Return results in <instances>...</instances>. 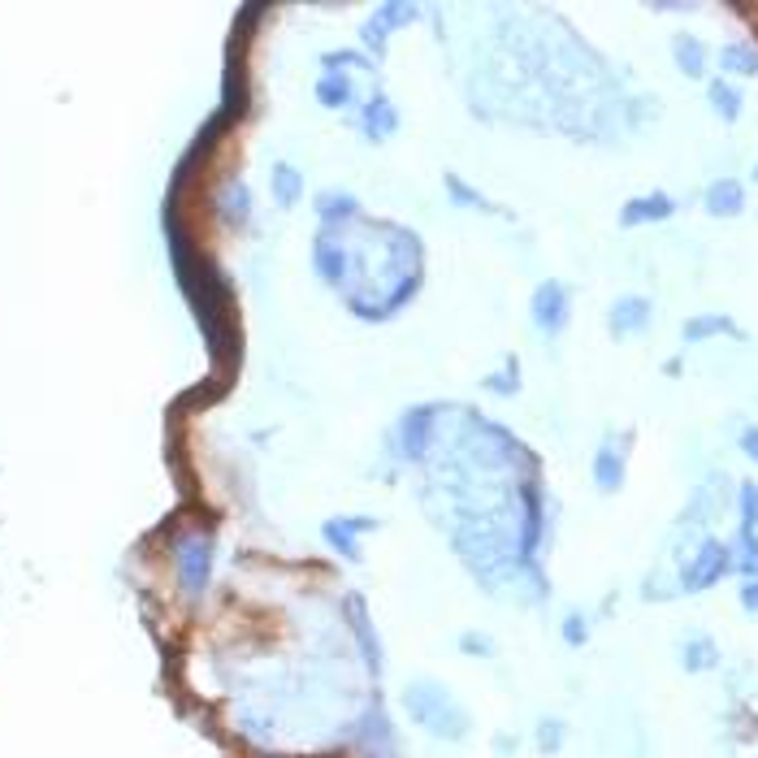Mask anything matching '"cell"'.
Returning <instances> with one entry per match:
<instances>
[{
    "mask_svg": "<svg viewBox=\"0 0 758 758\" xmlns=\"http://www.w3.org/2000/svg\"><path fill=\"white\" fill-rule=\"evenodd\" d=\"M169 563H174V576L183 585V594H205L208 576H212V538L200 529H187L169 542Z\"/></svg>",
    "mask_w": 758,
    "mask_h": 758,
    "instance_id": "6da1fadb",
    "label": "cell"
},
{
    "mask_svg": "<svg viewBox=\"0 0 758 758\" xmlns=\"http://www.w3.org/2000/svg\"><path fill=\"white\" fill-rule=\"evenodd\" d=\"M733 568H737V563H733V547L706 538V542L693 551L690 563H685V572H681V590H685V594H702V590H711L715 581H724Z\"/></svg>",
    "mask_w": 758,
    "mask_h": 758,
    "instance_id": "7a4b0ae2",
    "label": "cell"
},
{
    "mask_svg": "<svg viewBox=\"0 0 758 758\" xmlns=\"http://www.w3.org/2000/svg\"><path fill=\"white\" fill-rule=\"evenodd\" d=\"M529 317H534V326H538L542 334H551V339L568 326V317H572V299H568V286H563L559 277H547V282L534 290Z\"/></svg>",
    "mask_w": 758,
    "mask_h": 758,
    "instance_id": "3957f363",
    "label": "cell"
},
{
    "mask_svg": "<svg viewBox=\"0 0 758 758\" xmlns=\"http://www.w3.org/2000/svg\"><path fill=\"white\" fill-rule=\"evenodd\" d=\"M650 317H655V304L646 295H620L607 312V330H612V339H633L650 326Z\"/></svg>",
    "mask_w": 758,
    "mask_h": 758,
    "instance_id": "277c9868",
    "label": "cell"
},
{
    "mask_svg": "<svg viewBox=\"0 0 758 758\" xmlns=\"http://www.w3.org/2000/svg\"><path fill=\"white\" fill-rule=\"evenodd\" d=\"M377 529V520H369V516H334V520H326L321 525V534H326V542L334 547V551L343 554V559H360V534H373Z\"/></svg>",
    "mask_w": 758,
    "mask_h": 758,
    "instance_id": "5b68a950",
    "label": "cell"
},
{
    "mask_svg": "<svg viewBox=\"0 0 758 758\" xmlns=\"http://www.w3.org/2000/svg\"><path fill=\"white\" fill-rule=\"evenodd\" d=\"M347 248L339 234H330V230H321L317 239H312V270L321 274V282H330V286H339L347 274Z\"/></svg>",
    "mask_w": 758,
    "mask_h": 758,
    "instance_id": "8992f818",
    "label": "cell"
},
{
    "mask_svg": "<svg viewBox=\"0 0 758 758\" xmlns=\"http://www.w3.org/2000/svg\"><path fill=\"white\" fill-rule=\"evenodd\" d=\"M677 212V200L668 191H650V196H637L620 208V226L633 230V226H650V221H668Z\"/></svg>",
    "mask_w": 758,
    "mask_h": 758,
    "instance_id": "52a82bcc",
    "label": "cell"
},
{
    "mask_svg": "<svg viewBox=\"0 0 758 758\" xmlns=\"http://www.w3.org/2000/svg\"><path fill=\"white\" fill-rule=\"evenodd\" d=\"M624 473H628V447H616L612 438L598 447V455H594V485L603 490V494H616L624 485Z\"/></svg>",
    "mask_w": 758,
    "mask_h": 758,
    "instance_id": "ba28073f",
    "label": "cell"
},
{
    "mask_svg": "<svg viewBox=\"0 0 758 758\" xmlns=\"http://www.w3.org/2000/svg\"><path fill=\"white\" fill-rule=\"evenodd\" d=\"M408 18H416V4H382V9L364 22V44H369L373 53H382L386 40L395 35V22H408Z\"/></svg>",
    "mask_w": 758,
    "mask_h": 758,
    "instance_id": "9c48e42d",
    "label": "cell"
},
{
    "mask_svg": "<svg viewBox=\"0 0 758 758\" xmlns=\"http://www.w3.org/2000/svg\"><path fill=\"white\" fill-rule=\"evenodd\" d=\"M746 208V183L741 178H715L706 187V212L711 217H741Z\"/></svg>",
    "mask_w": 758,
    "mask_h": 758,
    "instance_id": "30bf717a",
    "label": "cell"
},
{
    "mask_svg": "<svg viewBox=\"0 0 758 758\" xmlns=\"http://www.w3.org/2000/svg\"><path fill=\"white\" fill-rule=\"evenodd\" d=\"M360 122H364V135L373 139V143H382V139L395 135V127H399V113H395V105H391L386 96H373V100L364 105Z\"/></svg>",
    "mask_w": 758,
    "mask_h": 758,
    "instance_id": "8fae6325",
    "label": "cell"
},
{
    "mask_svg": "<svg viewBox=\"0 0 758 758\" xmlns=\"http://www.w3.org/2000/svg\"><path fill=\"white\" fill-rule=\"evenodd\" d=\"M715 334H741V330H737V321H733L728 312H697V317H690V321L681 326V339H685V343H706V339H715Z\"/></svg>",
    "mask_w": 758,
    "mask_h": 758,
    "instance_id": "7c38bea8",
    "label": "cell"
},
{
    "mask_svg": "<svg viewBox=\"0 0 758 758\" xmlns=\"http://www.w3.org/2000/svg\"><path fill=\"white\" fill-rule=\"evenodd\" d=\"M425 438H429V408H413V413L399 420V455L404 460H416L425 451Z\"/></svg>",
    "mask_w": 758,
    "mask_h": 758,
    "instance_id": "4fadbf2b",
    "label": "cell"
},
{
    "mask_svg": "<svg viewBox=\"0 0 758 758\" xmlns=\"http://www.w3.org/2000/svg\"><path fill=\"white\" fill-rule=\"evenodd\" d=\"M672 57H677V66H681L685 78H702L706 74V44L685 35V31L672 40Z\"/></svg>",
    "mask_w": 758,
    "mask_h": 758,
    "instance_id": "5bb4252c",
    "label": "cell"
},
{
    "mask_svg": "<svg viewBox=\"0 0 758 758\" xmlns=\"http://www.w3.org/2000/svg\"><path fill=\"white\" fill-rule=\"evenodd\" d=\"M719 663V646L706 637V633H697V637H690L685 646H681V668L685 672H711Z\"/></svg>",
    "mask_w": 758,
    "mask_h": 758,
    "instance_id": "9a60e30c",
    "label": "cell"
},
{
    "mask_svg": "<svg viewBox=\"0 0 758 758\" xmlns=\"http://www.w3.org/2000/svg\"><path fill=\"white\" fill-rule=\"evenodd\" d=\"M719 66H724V74L750 78V74H758V48L746 44V40H733V44L719 48Z\"/></svg>",
    "mask_w": 758,
    "mask_h": 758,
    "instance_id": "2e32d148",
    "label": "cell"
},
{
    "mask_svg": "<svg viewBox=\"0 0 758 758\" xmlns=\"http://www.w3.org/2000/svg\"><path fill=\"white\" fill-rule=\"evenodd\" d=\"M317 100H321L326 109H347V105L355 100L351 78H347V74H339V69H326V74L317 78Z\"/></svg>",
    "mask_w": 758,
    "mask_h": 758,
    "instance_id": "e0dca14e",
    "label": "cell"
},
{
    "mask_svg": "<svg viewBox=\"0 0 758 758\" xmlns=\"http://www.w3.org/2000/svg\"><path fill=\"white\" fill-rule=\"evenodd\" d=\"M270 191H274V200L282 208L299 205V196H304V174H299L295 165H274V174H270Z\"/></svg>",
    "mask_w": 758,
    "mask_h": 758,
    "instance_id": "ac0fdd59",
    "label": "cell"
},
{
    "mask_svg": "<svg viewBox=\"0 0 758 758\" xmlns=\"http://www.w3.org/2000/svg\"><path fill=\"white\" fill-rule=\"evenodd\" d=\"M706 96H711V109H715L719 122H737V118H741V91H737L728 78H715V83L706 87Z\"/></svg>",
    "mask_w": 758,
    "mask_h": 758,
    "instance_id": "d6986e66",
    "label": "cell"
},
{
    "mask_svg": "<svg viewBox=\"0 0 758 758\" xmlns=\"http://www.w3.org/2000/svg\"><path fill=\"white\" fill-rule=\"evenodd\" d=\"M317 217L330 226H339V221H347V217H360V205H355V196H347V191H326L321 200H317Z\"/></svg>",
    "mask_w": 758,
    "mask_h": 758,
    "instance_id": "ffe728a7",
    "label": "cell"
},
{
    "mask_svg": "<svg viewBox=\"0 0 758 758\" xmlns=\"http://www.w3.org/2000/svg\"><path fill=\"white\" fill-rule=\"evenodd\" d=\"M248 200H252V196H248V187H243V183H234V196L226 191V217H230L234 226H243V221L252 217V205H248Z\"/></svg>",
    "mask_w": 758,
    "mask_h": 758,
    "instance_id": "44dd1931",
    "label": "cell"
},
{
    "mask_svg": "<svg viewBox=\"0 0 758 758\" xmlns=\"http://www.w3.org/2000/svg\"><path fill=\"white\" fill-rule=\"evenodd\" d=\"M741 529L758 534V482L741 485Z\"/></svg>",
    "mask_w": 758,
    "mask_h": 758,
    "instance_id": "7402d4cb",
    "label": "cell"
},
{
    "mask_svg": "<svg viewBox=\"0 0 758 758\" xmlns=\"http://www.w3.org/2000/svg\"><path fill=\"white\" fill-rule=\"evenodd\" d=\"M447 191H451V196H455V200H460L464 208H490V205H485L482 191L464 187V178H460V174H447Z\"/></svg>",
    "mask_w": 758,
    "mask_h": 758,
    "instance_id": "603a6c76",
    "label": "cell"
},
{
    "mask_svg": "<svg viewBox=\"0 0 758 758\" xmlns=\"http://www.w3.org/2000/svg\"><path fill=\"white\" fill-rule=\"evenodd\" d=\"M538 746H542L547 755L563 746V724H559V719H542V728H538Z\"/></svg>",
    "mask_w": 758,
    "mask_h": 758,
    "instance_id": "cb8c5ba5",
    "label": "cell"
},
{
    "mask_svg": "<svg viewBox=\"0 0 758 758\" xmlns=\"http://www.w3.org/2000/svg\"><path fill=\"white\" fill-rule=\"evenodd\" d=\"M485 391H494V395H516V391H520L516 364H512V373H494V377H485Z\"/></svg>",
    "mask_w": 758,
    "mask_h": 758,
    "instance_id": "d4e9b609",
    "label": "cell"
},
{
    "mask_svg": "<svg viewBox=\"0 0 758 758\" xmlns=\"http://www.w3.org/2000/svg\"><path fill=\"white\" fill-rule=\"evenodd\" d=\"M563 641H568V646H585V641H590V624H585V616H568V620H563Z\"/></svg>",
    "mask_w": 758,
    "mask_h": 758,
    "instance_id": "484cf974",
    "label": "cell"
},
{
    "mask_svg": "<svg viewBox=\"0 0 758 758\" xmlns=\"http://www.w3.org/2000/svg\"><path fill=\"white\" fill-rule=\"evenodd\" d=\"M321 66H326V69H339V74H343L347 66H364V69H369V57H364V53H330V57H326Z\"/></svg>",
    "mask_w": 758,
    "mask_h": 758,
    "instance_id": "4316f807",
    "label": "cell"
},
{
    "mask_svg": "<svg viewBox=\"0 0 758 758\" xmlns=\"http://www.w3.org/2000/svg\"><path fill=\"white\" fill-rule=\"evenodd\" d=\"M460 646H464V650H477V655H494V641H490V637H485V633H464V637H460Z\"/></svg>",
    "mask_w": 758,
    "mask_h": 758,
    "instance_id": "83f0119b",
    "label": "cell"
},
{
    "mask_svg": "<svg viewBox=\"0 0 758 758\" xmlns=\"http://www.w3.org/2000/svg\"><path fill=\"white\" fill-rule=\"evenodd\" d=\"M741 607H746L750 616H758V581H746V585H741Z\"/></svg>",
    "mask_w": 758,
    "mask_h": 758,
    "instance_id": "f1b7e54d",
    "label": "cell"
},
{
    "mask_svg": "<svg viewBox=\"0 0 758 758\" xmlns=\"http://www.w3.org/2000/svg\"><path fill=\"white\" fill-rule=\"evenodd\" d=\"M741 451L750 455L758 464V425H750V429H741Z\"/></svg>",
    "mask_w": 758,
    "mask_h": 758,
    "instance_id": "f546056e",
    "label": "cell"
},
{
    "mask_svg": "<svg viewBox=\"0 0 758 758\" xmlns=\"http://www.w3.org/2000/svg\"><path fill=\"white\" fill-rule=\"evenodd\" d=\"M755 183H758V165H755Z\"/></svg>",
    "mask_w": 758,
    "mask_h": 758,
    "instance_id": "4dcf8cb0",
    "label": "cell"
}]
</instances>
